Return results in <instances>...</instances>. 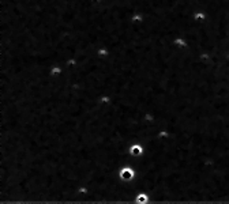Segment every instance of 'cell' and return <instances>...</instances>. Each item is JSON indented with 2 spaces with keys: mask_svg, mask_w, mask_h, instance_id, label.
Returning <instances> with one entry per match:
<instances>
[{
  "mask_svg": "<svg viewBox=\"0 0 229 204\" xmlns=\"http://www.w3.org/2000/svg\"><path fill=\"white\" fill-rule=\"evenodd\" d=\"M134 176H135V173L132 169H130V167H124V169H122L119 173V177L122 178L123 181H131V180L134 178Z\"/></svg>",
  "mask_w": 229,
  "mask_h": 204,
  "instance_id": "1",
  "label": "cell"
},
{
  "mask_svg": "<svg viewBox=\"0 0 229 204\" xmlns=\"http://www.w3.org/2000/svg\"><path fill=\"white\" fill-rule=\"evenodd\" d=\"M130 154L134 155V157H139V155L142 154V147H141V144H134V146H131V147H130Z\"/></svg>",
  "mask_w": 229,
  "mask_h": 204,
  "instance_id": "2",
  "label": "cell"
},
{
  "mask_svg": "<svg viewBox=\"0 0 229 204\" xmlns=\"http://www.w3.org/2000/svg\"><path fill=\"white\" fill-rule=\"evenodd\" d=\"M136 203H147V196L146 195H138L136 196Z\"/></svg>",
  "mask_w": 229,
  "mask_h": 204,
  "instance_id": "3",
  "label": "cell"
},
{
  "mask_svg": "<svg viewBox=\"0 0 229 204\" xmlns=\"http://www.w3.org/2000/svg\"><path fill=\"white\" fill-rule=\"evenodd\" d=\"M59 71H60V69H59V68H56V69H53V71H52V74H55V75H57V74H59Z\"/></svg>",
  "mask_w": 229,
  "mask_h": 204,
  "instance_id": "4",
  "label": "cell"
}]
</instances>
